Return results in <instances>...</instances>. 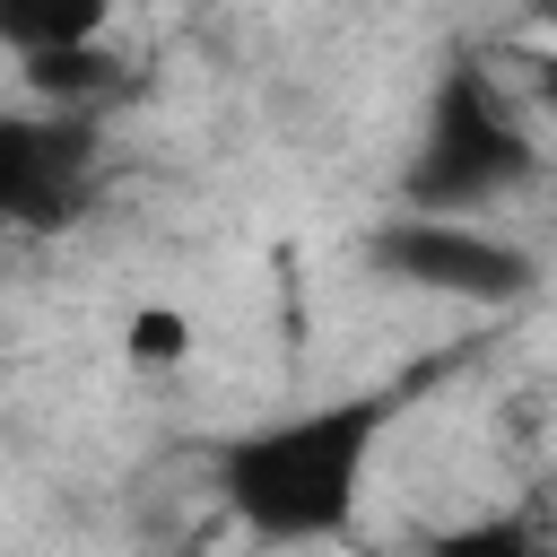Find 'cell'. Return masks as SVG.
<instances>
[{
  "label": "cell",
  "mask_w": 557,
  "mask_h": 557,
  "mask_svg": "<svg viewBox=\"0 0 557 557\" xmlns=\"http://www.w3.org/2000/svg\"><path fill=\"white\" fill-rule=\"evenodd\" d=\"M383 444V400H322L270 426H244L218 444V505L261 540V548H313L339 540L366 487V461Z\"/></svg>",
  "instance_id": "cell-1"
},
{
  "label": "cell",
  "mask_w": 557,
  "mask_h": 557,
  "mask_svg": "<svg viewBox=\"0 0 557 557\" xmlns=\"http://www.w3.org/2000/svg\"><path fill=\"white\" fill-rule=\"evenodd\" d=\"M522 174H531V139H522V122L496 104L487 70H453V78L435 87L426 148H418V165H409V200H418V218L461 209V200H487V191H505V183H522Z\"/></svg>",
  "instance_id": "cell-2"
},
{
  "label": "cell",
  "mask_w": 557,
  "mask_h": 557,
  "mask_svg": "<svg viewBox=\"0 0 557 557\" xmlns=\"http://www.w3.org/2000/svg\"><path fill=\"white\" fill-rule=\"evenodd\" d=\"M366 261L400 287H426V296H461V305H522L540 296V252L496 235V226H470V218H383L366 235Z\"/></svg>",
  "instance_id": "cell-3"
},
{
  "label": "cell",
  "mask_w": 557,
  "mask_h": 557,
  "mask_svg": "<svg viewBox=\"0 0 557 557\" xmlns=\"http://www.w3.org/2000/svg\"><path fill=\"white\" fill-rule=\"evenodd\" d=\"M87 191H96V131L70 113L0 104V226L61 235L78 226Z\"/></svg>",
  "instance_id": "cell-4"
},
{
  "label": "cell",
  "mask_w": 557,
  "mask_h": 557,
  "mask_svg": "<svg viewBox=\"0 0 557 557\" xmlns=\"http://www.w3.org/2000/svg\"><path fill=\"white\" fill-rule=\"evenodd\" d=\"M104 35H113L104 0H0V52L9 61H52V52H78Z\"/></svg>",
  "instance_id": "cell-5"
},
{
  "label": "cell",
  "mask_w": 557,
  "mask_h": 557,
  "mask_svg": "<svg viewBox=\"0 0 557 557\" xmlns=\"http://www.w3.org/2000/svg\"><path fill=\"white\" fill-rule=\"evenodd\" d=\"M17 78H26L35 113L87 122V104L122 96V52H113V35H104V44H78V52H52V61H17Z\"/></svg>",
  "instance_id": "cell-6"
},
{
  "label": "cell",
  "mask_w": 557,
  "mask_h": 557,
  "mask_svg": "<svg viewBox=\"0 0 557 557\" xmlns=\"http://www.w3.org/2000/svg\"><path fill=\"white\" fill-rule=\"evenodd\" d=\"M418 548L426 557H540V522L531 513H470V522H435Z\"/></svg>",
  "instance_id": "cell-7"
},
{
  "label": "cell",
  "mask_w": 557,
  "mask_h": 557,
  "mask_svg": "<svg viewBox=\"0 0 557 557\" xmlns=\"http://www.w3.org/2000/svg\"><path fill=\"white\" fill-rule=\"evenodd\" d=\"M191 348H200V331H191L183 305H131V322H122V357H131L139 374H174V366H191Z\"/></svg>",
  "instance_id": "cell-8"
}]
</instances>
